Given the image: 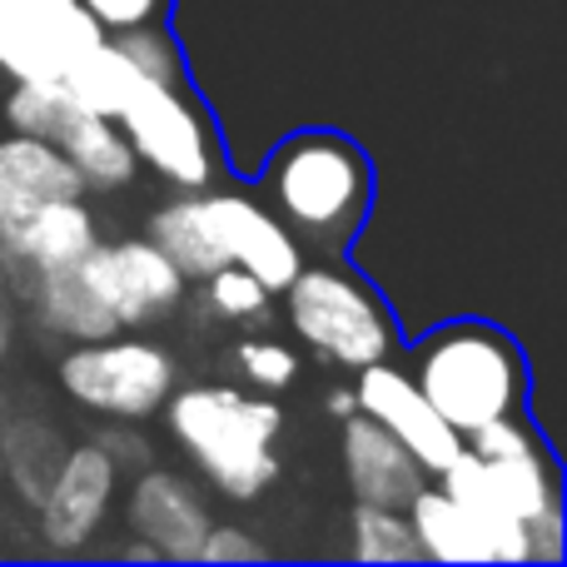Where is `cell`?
<instances>
[{
	"label": "cell",
	"mask_w": 567,
	"mask_h": 567,
	"mask_svg": "<svg viewBox=\"0 0 567 567\" xmlns=\"http://www.w3.org/2000/svg\"><path fill=\"white\" fill-rule=\"evenodd\" d=\"M284 299V323L303 349H313L329 369L359 373L369 363L393 359L399 349V323H393L383 293L369 279H359L339 259H319L289 279Z\"/></svg>",
	"instance_id": "277c9868"
},
{
	"label": "cell",
	"mask_w": 567,
	"mask_h": 567,
	"mask_svg": "<svg viewBox=\"0 0 567 567\" xmlns=\"http://www.w3.org/2000/svg\"><path fill=\"white\" fill-rule=\"evenodd\" d=\"M199 209H205L209 235H215L225 265L249 269L275 299L303 269V255H309V249L279 225L275 209H269L265 199L245 195V189H215L209 185V189H199Z\"/></svg>",
	"instance_id": "30bf717a"
},
{
	"label": "cell",
	"mask_w": 567,
	"mask_h": 567,
	"mask_svg": "<svg viewBox=\"0 0 567 567\" xmlns=\"http://www.w3.org/2000/svg\"><path fill=\"white\" fill-rule=\"evenodd\" d=\"M373 159L343 130H293L265 159V205L323 259H339L373 215Z\"/></svg>",
	"instance_id": "6da1fadb"
},
{
	"label": "cell",
	"mask_w": 567,
	"mask_h": 567,
	"mask_svg": "<svg viewBox=\"0 0 567 567\" xmlns=\"http://www.w3.org/2000/svg\"><path fill=\"white\" fill-rule=\"evenodd\" d=\"M409 379L458 433L528 409V359L493 319H449L413 349Z\"/></svg>",
	"instance_id": "3957f363"
},
{
	"label": "cell",
	"mask_w": 567,
	"mask_h": 567,
	"mask_svg": "<svg viewBox=\"0 0 567 567\" xmlns=\"http://www.w3.org/2000/svg\"><path fill=\"white\" fill-rule=\"evenodd\" d=\"M349 558L369 563V567L423 563L409 513L383 508V503H353V513H349Z\"/></svg>",
	"instance_id": "44dd1931"
},
{
	"label": "cell",
	"mask_w": 567,
	"mask_h": 567,
	"mask_svg": "<svg viewBox=\"0 0 567 567\" xmlns=\"http://www.w3.org/2000/svg\"><path fill=\"white\" fill-rule=\"evenodd\" d=\"M120 498V468L95 439L60 453L50 483L35 498V533L50 553H85L100 538Z\"/></svg>",
	"instance_id": "9c48e42d"
},
{
	"label": "cell",
	"mask_w": 567,
	"mask_h": 567,
	"mask_svg": "<svg viewBox=\"0 0 567 567\" xmlns=\"http://www.w3.org/2000/svg\"><path fill=\"white\" fill-rule=\"evenodd\" d=\"M433 483L488 523H528L533 513L563 498V478L548 443L528 453H503V458H483V453L463 449Z\"/></svg>",
	"instance_id": "ba28073f"
},
{
	"label": "cell",
	"mask_w": 567,
	"mask_h": 567,
	"mask_svg": "<svg viewBox=\"0 0 567 567\" xmlns=\"http://www.w3.org/2000/svg\"><path fill=\"white\" fill-rule=\"evenodd\" d=\"M115 558H120V563H165V558H159V548H155V543H145V538H140V533H130V538L120 543V548H115Z\"/></svg>",
	"instance_id": "1f68e13d"
},
{
	"label": "cell",
	"mask_w": 567,
	"mask_h": 567,
	"mask_svg": "<svg viewBox=\"0 0 567 567\" xmlns=\"http://www.w3.org/2000/svg\"><path fill=\"white\" fill-rule=\"evenodd\" d=\"M95 239H100V219L80 195V199H40V205H30V215L6 239V249L30 275H50V269L85 259Z\"/></svg>",
	"instance_id": "9a60e30c"
},
{
	"label": "cell",
	"mask_w": 567,
	"mask_h": 567,
	"mask_svg": "<svg viewBox=\"0 0 567 567\" xmlns=\"http://www.w3.org/2000/svg\"><path fill=\"white\" fill-rule=\"evenodd\" d=\"M353 399H359V413L383 423V429L429 468V478H439L463 453V433L423 399V389L409 379V369H399L393 359L369 363V369L353 373Z\"/></svg>",
	"instance_id": "8fae6325"
},
{
	"label": "cell",
	"mask_w": 567,
	"mask_h": 567,
	"mask_svg": "<svg viewBox=\"0 0 567 567\" xmlns=\"http://www.w3.org/2000/svg\"><path fill=\"white\" fill-rule=\"evenodd\" d=\"M95 443L110 453V463H115L120 473H125V468H135V473H140V468L150 463V439L135 429V423H115V419H105V429L95 433Z\"/></svg>",
	"instance_id": "f546056e"
},
{
	"label": "cell",
	"mask_w": 567,
	"mask_h": 567,
	"mask_svg": "<svg viewBox=\"0 0 567 567\" xmlns=\"http://www.w3.org/2000/svg\"><path fill=\"white\" fill-rule=\"evenodd\" d=\"M409 523L423 563L443 567H523V523H488L429 483L409 503Z\"/></svg>",
	"instance_id": "7c38bea8"
},
{
	"label": "cell",
	"mask_w": 567,
	"mask_h": 567,
	"mask_svg": "<svg viewBox=\"0 0 567 567\" xmlns=\"http://www.w3.org/2000/svg\"><path fill=\"white\" fill-rule=\"evenodd\" d=\"M75 275L115 333L155 329L189 303V279L169 265V255L150 235L95 239L90 255L75 259Z\"/></svg>",
	"instance_id": "52a82bcc"
},
{
	"label": "cell",
	"mask_w": 567,
	"mask_h": 567,
	"mask_svg": "<svg viewBox=\"0 0 567 567\" xmlns=\"http://www.w3.org/2000/svg\"><path fill=\"white\" fill-rule=\"evenodd\" d=\"M16 6L30 10V16L45 25V35L65 50V60H80L85 50H95L100 40H105V30L90 20V10L80 6V0H16Z\"/></svg>",
	"instance_id": "484cf974"
},
{
	"label": "cell",
	"mask_w": 567,
	"mask_h": 567,
	"mask_svg": "<svg viewBox=\"0 0 567 567\" xmlns=\"http://www.w3.org/2000/svg\"><path fill=\"white\" fill-rule=\"evenodd\" d=\"M0 185L25 195V199H35V205L40 199H80L85 195V185H80L75 165L65 159V150H60L55 140L20 135V130H6V135H0Z\"/></svg>",
	"instance_id": "e0dca14e"
},
{
	"label": "cell",
	"mask_w": 567,
	"mask_h": 567,
	"mask_svg": "<svg viewBox=\"0 0 567 567\" xmlns=\"http://www.w3.org/2000/svg\"><path fill=\"white\" fill-rule=\"evenodd\" d=\"M269 548L255 538L249 528H235V523H209L205 543H199L195 563H265Z\"/></svg>",
	"instance_id": "83f0119b"
},
{
	"label": "cell",
	"mask_w": 567,
	"mask_h": 567,
	"mask_svg": "<svg viewBox=\"0 0 567 567\" xmlns=\"http://www.w3.org/2000/svg\"><path fill=\"white\" fill-rule=\"evenodd\" d=\"M75 95H70L60 80H10L6 100H0V120L6 130H20V135H40L55 140L60 130L75 115Z\"/></svg>",
	"instance_id": "603a6c76"
},
{
	"label": "cell",
	"mask_w": 567,
	"mask_h": 567,
	"mask_svg": "<svg viewBox=\"0 0 567 567\" xmlns=\"http://www.w3.org/2000/svg\"><path fill=\"white\" fill-rule=\"evenodd\" d=\"M55 145L65 150V159L75 165L85 195H115V189L135 185L140 179V159L130 150L125 130L110 115H95V110H75L70 125L55 135Z\"/></svg>",
	"instance_id": "2e32d148"
},
{
	"label": "cell",
	"mask_w": 567,
	"mask_h": 567,
	"mask_svg": "<svg viewBox=\"0 0 567 567\" xmlns=\"http://www.w3.org/2000/svg\"><path fill=\"white\" fill-rule=\"evenodd\" d=\"M145 235L165 249L169 265H175L189 284H199L205 275H215V269L225 265L215 235H209L205 209H199V189H189V195H179V189H175V199H165V205L150 215Z\"/></svg>",
	"instance_id": "ac0fdd59"
},
{
	"label": "cell",
	"mask_w": 567,
	"mask_h": 567,
	"mask_svg": "<svg viewBox=\"0 0 567 567\" xmlns=\"http://www.w3.org/2000/svg\"><path fill=\"white\" fill-rule=\"evenodd\" d=\"M323 413H329V419H349V413H359V399H353V383L349 389H333L329 399H323Z\"/></svg>",
	"instance_id": "d6a6232c"
},
{
	"label": "cell",
	"mask_w": 567,
	"mask_h": 567,
	"mask_svg": "<svg viewBox=\"0 0 567 567\" xmlns=\"http://www.w3.org/2000/svg\"><path fill=\"white\" fill-rule=\"evenodd\" d=\"M65 50L45 35L30 10L16 0H0V75L6 80H60L65 75Z\"/></svg>",
	"instance_id": "ffe728a7"
},
{
	"label": "cell",
	"mask_w": 567,
	"mask_h": 567,
	"mask_svg": "<svg viewBox=\"0 0 567 567\" xmlns=\"http://www.w3.org/2000/svg\"><path fill=\"white\" fill-rule=\"evenodd\" d=\"M159 413L179 453L225 498L255 503L279 483L284 409L275 393H239L229 383H175Z\"/></svg>",
	"instance_id": "7a4b0ae2"
},
{
	"label": "cell",
	"mask_w": 567,
	"mask_h": 567,
	"mask_svg": "<svg viewBox=\"0 0 567 567\" xmlns=\"http://www.w3.org/2000/svg\"><path fill=\"white\" fill-rule=\"evenodd\" d=\"M10 343H16V319H10V299H0V359L10 353Z\"/></svg>",
	"instance_id": "836d02e7"
},
{
	"label": "cell",
	"mask_w": 567,
	"mask_h": 567,
	"mask_svg": "<svg viewBox=\"0 0 567 567\" xmlns=\"http://www.w3.org/2000/svg\"><path fill=\"white\" fill-rule=\"evenodd\" d=\"M125 523H130V533L155 543L165 563H195L215 513H209L205 488H199L189 473L145 463V468L135 473V483H130Z\"/></svg>",
	"instance_id": "4fadbf2b"
},
{
	"label": "cell",
	"mask_w": 567,
	"mask_h": 567,
	"mask_svg": "<svg viewBox=\"0 0 567 567\" xmlns=\"http://www.w3.org/2000/svg\"><path fill=\"white\" fill-rule=\"evenodd\" d=\"M235 369L255 393H284L299 379V353L275 333H249L235 343Z\"/></svg>",
	"instance_id": "d4e9b609"
},
{
	"label": "cell",
	"mask_w": 567,
	"mask_h": 567,
	"mask_svg": "<svg viewBox=\"0 0 567 567\" xmlns=\"http://www.w3.org/2000/svg\"><path fill=\"white\" fill-rule=\"evenodd\" d=\"M189 299L215 323H265L269 309H275V293L239 265H219L215 275L189 284Z\"/></svg>",
	"instance_id": "7402d4cb"
},
{
	"label": "cell",
	"mask_w": 567,
	"mask_h": 567,
	"mask_svg": "<svg viewBox=\"0 0 567 567\" xmlns=\"http://www.w3.org/2000/svg\"><path fill=\"white\" fill-rule=\"evenodd\" d=\"M60 85L75 95L80 110H95V115L115 120L120 110H125L130 100H135L140 90L150 85V80L140 75V70L130 65V60L120 55V50L110 45V35H105L95 50H85L80 60H70V70L60 75Z\"/></svg>",
	"instance_id": "d6986e66"
},
{
	"label": "cell",
	"mask_w": 567,
	"mask_h": 567,
	"mask_svg": "<svg viewBox=\"0 0 567 567\" xmlns=\"http://www.w3.org/2000/svg\"><path fill=\"white\" fill-rule=\"evenodd\" d=\"M55 379L65 399L95 419L145 423L165 409L169 389L179 383V359L145 329H120L105 339L70 343L55 363Z\"/></svg>",
	"instance_id": "5b68a950"
},
{
	"label": "cell",
	"mask_w": 567,
	"mask_h": 567,
	"mask_svg": "<svg viewBox=\"0 0 567 567\" xmlns=\"http://www.w3.org/2000/svg\"><path fill=\"white\" fill-rule=\"evenodd\" d=\"M343 478L353 488V503H383V508H409L429 488V468L393 439L369 413L343 419Z\"/></svg>",
	"instance_id": "5bb4252c"
},
{
	"label": "cell",
	"mask_w": 567,
	"mask_h": 567,
	"mask_svg": "<svg viewBox=\"0 0 567 567\" xmlns=\"http://www.w3.org/2000/svg\"><path fill=\"white\" fill-rule=\"evenodd\" d=\"M135 150L140 169L165 179L169 189H209L225 175V150L209 110L189 95V85H145L125 110L115 115Z\"/></svg>",
	"instance_id": "8992f818"
},
{
	"label": "cell",
	"mask_w": 567,
	"mask_h": 567,
	"mask_svg": "<svg viewBox=\"0 0 567 567\" xmlns=\"http://www.w3.org/2000/svg\"><path fill=\"white\" fill-rule=\"evenodd\" d=\"M90 10L105 35H120V30H135V25H150V20H165L175 0H80Z\"/></svg>",
	"instance_id": "f1b7e54d"
},
{
	"label": "cell",
	"mask_w": 567,
	"mask_h": 567,
	"mask_svg": "<svg viewBox=\"0 0 567 567\" xmlns=\"http://www.w3.org/2000/svg\"><path fill=\"white\" fill-rule=\"evenodd\" d=\"M563 558H567V513H563V498H558L523 523V563L558 567Z\"/></svg>",
	"instance_id": "4316f807"
},
{
	"label": "cell",
	"mask_w": 567,
	"mask_h": 567,
	"mask_svg": "<svg viewBox=\"0 0 567 567\" xmlns=\"http://www.w3.org/2000/svg\"><path fill=\"white\" fill-rule=\"evenodd\" d=\"M30 205H35V199H25V195H16V189L0 185V245H6V239L20 229V219L30 215Z\"/></svg>",
	"instance_id": "4dcf8cb0"
},
{
	"label": "cell",
	"mask_w": 567,
	"mask_h": 567,
	"mask_svg": "<svg viewBox=\"0 0 567 567\" xmlns=\"http://www.w3.org/2000/svg\"><path fill=\"white\" fill-rule=\"evenodd\" d=\"M110 45L150 80V85H189V65H185V50H179V35L165 25V20H150V25L135 30H120L110 35Z\"/></svg>",
	"instance_id": "cb8c5ba5"
}]
</instances>
